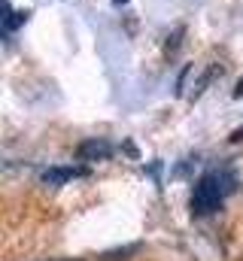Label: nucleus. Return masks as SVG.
<instances>
[{
  "label": "nucleus",
  "instance_id": "obj_4",
  "mask_svg": "<svg viewBox=\"0 0 243 261\" xmlns=\"http://www.w3.org/2000/svg\"><path fill=\"white\" fill-rule=\"evenodd\" d=\"M28 15H31V12H25V9H21V12H12V6L6 3V15H3V31H6V34H12L15 28H21V24L28 21Z\"/></svg>",
  "mask_w": 243,
  "mask_h": 261
},
{
  "label": "nucleus",
  "instance_id": "obj_5",
  "mask_svg": "<svg viewBox=\"0 0 243 261\" xmlns=\"http://www.w3.org/2000/svg\"><path fill=\"white\" fill-rule=\"evenodd\" d=\"M113 3H116V6H121V3H128V0H113Z\"/></svg>",
  "mask_w": 243,
  "mask_h": 261
},
{
  "label": "nucleus",
  "instance_id": "obj_2",
  "mask_svg": "<svg viewBox=\"0 0 243 261\" xmlns=\"http://www.w3.org/2000/svg\"><path fill=\"white\" fill-rule=\"evenodd\" d=\"M82 176H88V167L55 164V167H46V170L40 173V186H46V189H61V186H67V182H73V179H82Z\"/></svg>",
  "mask_w": 243,
  "mask_h": 261
},
{
  "label": "nucleus",
  "instance_id": "obj_3",
  "mask_svg": "<svg viewBox=\"0 0 243 261\" xmlns=\"http://www.w3.org/2000/svg\"><path fill=\"white\" fill-rule=\"evenodd\" d=\"M113 152H116V146H113L110 140H101V137L85 140V143H79V149H76L79 161H107Z\"/></svg>",
  "mask_w": 243,
  "mask_h": 261
},
{
  "label": "nucleus",
  "instance_id": "obj_1",
  "mask_svg": "<svg viewBox=\"0 0 243 261\" xmlns=\"http://www.w3.org/2000/svg\"><path fill=\"white\" fill-rule=\"evenodd\" d=\"M234 189H237V176L231 170L219 167V170L204 173L195 182V189H191V213L195 216H210V213L222 210L225 197L231 195Z\"/></svg>",
  "mask_w": 243,
  "mask_h": 261
}]
</instances>
